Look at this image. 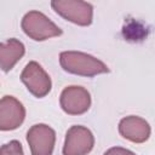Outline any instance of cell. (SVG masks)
<instances>
[{"mask_svg": "<svg viewBox=\"0 0 155 155\" xmlns=\"http://www.w3.org/2000/svg\"><path fill=\"white\" fill-rule=\"evenodd\" d=\"M27 142L31 155H52L56 142V132L48 125L36 124L28 130Z\"/></svg>", "mask_w": 155, "mask_h": 155, "instance_id": "obj_6", "label": "cell"}, {"mask_svg": "<svg viewBox=\"0 0 155 155\" xmlns=\"http://www.w3.org/2000/svg\"><path fill=\"white\" fill-rule=\"evenodd\" d=\"M0 155H24L22 144L18 140H10L1 147Z\"/></svg>", "mask_w": 155, "mask_h": 155, "instance_id": "obj_11", "label": "cell"}, {"mask_svg": "<svg viewBox=\"0 0 155 155\" xmlns=\"http://www.w3.org/2000/svg\"><path fill=\"white\" fill-rule=\"evenodd\" d=\"M25 117L23 104L13 96H4L0 101V130L12 131L18 128Z\"/></svg>", "mask_w": 155, "mask_h": 155, "instance_id": "obj_8", "label": "cell"}, {"mask_svg": "<svg viewBox=\"0 0 155 155\" xmlns=\"http://www.w3.org/2000/svg\"><path fill=\"white\" fill-rule=\"evenodd\" d=\"M59 104L68 115H81L91 107V94L82 86H68L61 93Z\"/></svg>", "mask_w": 155, "mask_h": 155, "instance_id": "obj_7", "label": "cell"}, {"mask_svg": "<svg viewBox=\"0 0 155 155\" xmlns=\"http://www.w3.org/2000/svg\"><path fill=\"white\" fill-rule=\"evenodd\" d=\"M94 145L93 133L85 126H71L65 134L63 155H87Z\"/></svg>", "mask_w": 155, "mask_h": 155, "instance_id": "obj_5", "label": "cell"}, {"mask_svg": "<svg viewBox=\"0 0 155 155\" xmlns=\"http://www.w3.org/2000/svg\"><path fill=\"white\" fill-rule=\"evenodd\" d=\"M103 155H136L133 151L121 148V147H113L110 149H108Z\"/></svg>", "mask_w": 155, "mask_h": 155, "instance_id": "obj_12", "label": "cell"}, {"mask_svg": "<svg viewBox=\"0 0 155 155\" xmlns=\"http://www.w3.org/2000/svg\"><path fill=\"white\" fill-rule=\"evenodd\" d=\"M59 64L63 70L80 76H96L109 73L108 65L98 58L80 51H63L59 54Z\"/></svg>", "mask_w": 155, "mask_h": 155, "instance_id": "obj_1", "label": "cell"}, {"mask_svg": "<svg viewBox=\"0 0 155 155\" xmlns=\"http://www.w3.org/2000/svg\"><path fill=\"white\" fill-rule=\"evenodd\" d=\"M51 6L59 16L74 24L86 27L92 23L93 6L90 2L81 0H53Z\"/></svg>", "mask_w": 155, "mask_h": 155, "instance_id": "obj_3", "label": "cell"}, {"mask_svg": "<svg viewBox=\"0 0 155 155\" xmlns=\"http://www.w3.org/2000/svg\"><path fill=\"white\" fill-rule=\"evenodd\" d=\"M119 133L127 140L133 143H144L149 139L151 128L143 117L130 115L120 120Z\"/></svg>", "mask_w": 155, "mask_h": 155, "instance_id": "obj_9", "label": "cell"}, {"mask_svg": "<svg viewBox=\"0 0 155 155\" xmlns=\"http://www.w3.org/2000/svg\"><path fill=\"white\" fill-rule=\"evenodd\" d=\"M21 27L25 35L35 41H44L62 34V29L40 11H29L22 18Z\"/></svg>", "mask_w": 155, "mask_h": 155, "instance_id": "obj_2", "label": "cell"}, {"mask_svg": "<svg viewBox=\"0 0 155 155\" xmlns=\"http://www.w3.org/2000/svg\"><path fill=\"white\" fill-rule=\"evenodd\" d=\"M25 47L23 42L12 38L0 44V65L2 71H10L16 63L24 56Z\"/></svg>", "mask_w": 155, "mask_h": 155, "instance_id": "obj_10", "label": "cell"}, {"mask_svg": "<svg viewBox=\"0 0 155 155\" xmlns=\"http://www.w3.org/2000/svg\"><path fill=\"white\" fill-rule=\"evenodd\" d=\"M21 80L27 90L36 98H42L50 93L52 82L50 75L35 61L29 62L21 73Z\"/></svg>", "mask_w": 155, "mask_h": 155, "instance_id": "obj_4", "label": "cell"}]
</instances>
